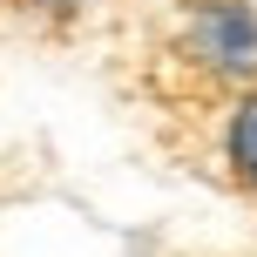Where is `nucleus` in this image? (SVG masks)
Here are the masks:
<instances>
[{
  "label": "nucleus",
  "mask_w": 257,
  "mask_h": 257,
  "mask_svg": "<svg viewBox=\"0 0 257 257\" xmlns=\"http://www.w3.org/2000/svg\"><path fill=\"white\" fill-rule=\"evenodd\" d=\"M183 48L217 81H257V7L244 0H196L183 21Z\"/></svg>",
  "instance_id": "1"
},
{
  "label": "nucleus",
  "mask_w": 257,
  "mask_h": 257,
  "mask_svg": "<svg viewBox=\"0 0 257 257\" xmlns=\"http://www.w3.org/2000/svg\"><path fill=\"white\" fill-rule=\"evenodd\" d=\"M223 156H230V169L257 190V95H244V102L223 115Z\"/></svg>",
  "instance_id": "2"
}]
</instances>
